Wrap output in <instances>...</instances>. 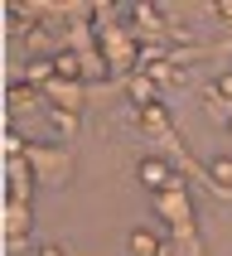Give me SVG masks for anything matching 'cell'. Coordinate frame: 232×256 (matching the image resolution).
I'll list each match as a JSON object with an SVG mask.
<instances>
[{"instance_id": "cell-1", "label": "cell", "mask_w": 232, "mask_h": 256, "mask_svg": "<svg viewBox=\"0 0 232 256\" xmlns=\"http://www.w3.org/2000/svg\"><path fill=\"white\" fill-rule=\"evenodd\" d=\"M136 174H140L145 188H164V184H170V164H164L160 155H145L140 164H136Z\"/></svg>"}, {"instance_id": "cell-2", "label": "cell", "mask_w": 232, "mask_h": 256, "mask_svg": "<svg viewBox=\"0 0 232 256\" xmlns=\"http://www.w3.org/2000/svg\"><path fill=\"white\" fill-rule=\"evenodd\" d=\"M126 252H130V256H160V232H155V228H130Z\"/></svg>"}, {"instance_id": "cell-3", "label": "cell", "mask_w": 232, "mask_h": 256, "mask_svg": "<svg viewBox=\"0 0 232 256\" xmlns=\"http://www.w3.org/2000/svg\"><path fill=\"white\" fill-rule=\"evenodd\" d=\"M208 174H213V184L228 194V188H232V150H218V155L208 160Z\"/></svg>"}, {"instance_id": "cell-4", "label": "cell", "mask_w": 232, "mask_h": 256, "mask_svg": "<svg viewBox=\"0 0 232 256\" xmlns=\"http://www.w3.org/2000/svg\"><path fill=\"white\" fill-rule=\"evenodd\" d=\"M140 126H145V130H164V126H170L164 102H145V106H140Z\"/></svg>"}, {"instance_id": "cell-5", "label": "cell", "mask_w": 232, "mask_h": 256, "mask_svg": "<svg viewBox=\"0 0 232 256\" xmlns=\"http://www.w3.org/2000/svg\"><path fill=\"white\" fill-rule=\"evenodd\" d=\"M54 68L63 72V78H78V58H72V54H58V58H54Z\"/></svg>"}, {"instance_id": "cell-6", "label": "cell", "mask_w": 232, "mask_h": 256, "mask_svg": "<svg viewBox=\"0 0 232 256\" xmlns=\"http://www.w3.org/2000/svg\"><path fill=\"white\" fill-rule=\"evenodd\" d=\"M213 92H218V97H228V102H232V72H218V82H213Z\"/></svg>"}, {"instance_id": "cell-7", "label": "cell", "mask_w": 232, "mask_h": 256, "mask_svg": "<svg viewBox=\"0 0 232 256\" xmlns=\"http://www.w3.org/2000/svg\"><path fill=\"white\" fill-rule=\"evenodd\" d=\"M39 256H63V252H58V246H44V252Z\"/></svg>"}, {"instance_id": "cell-8", "label": "cell", "mask_w": 232, "mask_h": 256, "mask_svg": "<svg viewBox=\"0 0 232 256\" xmlns=\"http://www.w3.org/2000/svg\"><path fill=\"white\" fill-rule=\"evenodd\" d=\"M228 136H232V116H228Z\"/></svg>"}]
</instances>
